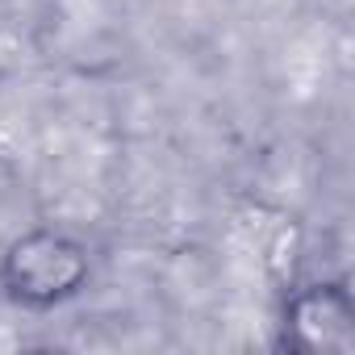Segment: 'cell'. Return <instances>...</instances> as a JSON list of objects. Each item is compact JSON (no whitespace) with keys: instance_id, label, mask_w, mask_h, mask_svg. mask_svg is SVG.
<instances>
[{"instance_id":"cell-1","label":"cell","mask_w":355,"mask_h":355,"mask_svg":"<svg viewBox=\"0 0 355 355\" xmlns=\"http://www.w3.org/2000/svg\"><path fill=\"white\" fill-rule=\"evenodd\" d=\"M92 251L51 226L26 230L0 255V288L26 309H55L88 288Z\"/></svg>"},{"instance_id":"cell-2","label":"cell","mask_w":355,"mask_h":355,"mask_svg":"<svg viewBox=\"0 0 355 355\" xmlns=\"http://www.w3.org/2000/svg\"><path fill=\"white\" fill-rule=\"evenodd\" d=\"M284 343L301 355H355V297L343 280H318L288 297Z\"/></svg>"}]
</instances>
